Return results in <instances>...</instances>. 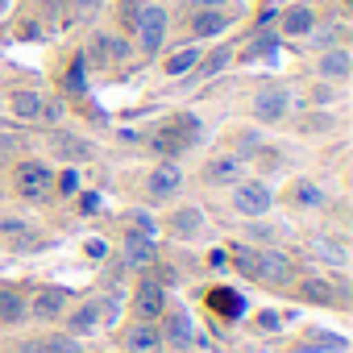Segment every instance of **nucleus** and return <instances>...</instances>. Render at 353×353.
<instances>
[{
    "instance_id": "obj_1",
    "label": "nucleus",
    "mask_w": 353,
    "mask_h": 353,
    "mask_svg": "<svg viewBox=\"0 0 353 353\" xmlns=\"http://www.w3.org/2000/svg\"><path fill=\"white\" fill-rule=\"evenodd\" d=\"M13 188L21 200H46L54 192V170L38 158H26L17 170H13Z\"/></svg>"
},
{
    "instance_id": "obj_2",
    "label": "nucleus",
    "mask_w": 353,
    "mask_h": 353,
    "mask_svg": "<svg viewBox=\"0 0 353 353\" xmlns=\"http://www.w3.org/2000/svg\"><path fill=\"white\" fill-rule=\"evenodd\" d=\"M196 137H200V121H196V117H174L170 125H162V129L150 137V145H154L158 154H179V150H188Z\"/></svg>"
},
{
    "instance_id": "obj_3",
    "label": "nucleus",
    "mask_w": 353,
    "mask_h": 353,
    "mask_svg": "<svg viewBox=\"0 0 353 353\" xmlns=\"http://www.w3.org/2000/svg\"><path fill=\"white\" fill-rule=\"evenodd\" d=\"M133 30H137V46H141L145 54H158L162 42H166V9H162V5H141Z\"/></svg>"
},
{
    "instance_id": "obj_4",
    "label": "nucleus",
    "mask_w": 353,
    "mask_h": 353,
    "mask_svg": "<svg viewBox=\"0 0 353 353\" xmlns=\"http://www.w3.org/2000/svg\"><path fill=\"white\" fill-rule=\"evenodd\" d=\"M158 332H162V345H166V349H179V353H188V349L196 345V324H192V316H188L183 307H174Z\"/></svg>"
},
{
    "instance_id": "obj_5",
    "label": "nucleus",
    "mask_w": 353,
    "mask_h": 353,
    "mask_svg": "<svg viewBox=\"0 0 353 353\" xmlns=\"http://www.w3.org/2000/svg\"><path fill=\"white\" fill-rule=\"evenodd\" d=\"M254 279H262V283H270V287H287V283L295 279V266H291V258L279 254V250H258V270H254Z\"/></svg>"
},
{
    "instance_id": "obj_6",
    "label": "nucleus",
    "mask_w": 353,
    "mask_h": 353,
    "mask_svg": "<svg viewBox=\"0 0 353 353\" xmlns=\"http://www.w3.org/2000/svg\"><path fill=\"white\" fill-rule=\"evenodd\" d=\"M270 204H274V196L266 183H237V192H233V208L241 216H266Z\"/></svg>"
},
{
    "instance_id": "obj_7",
    "label": "nucleus",
    "mask_w": 353,
    "mask_h": 353,
    "mask_svg": "<svg viewBox=\"0 0 353 353\" xmlns=\"http://www.w3.org/2000/svg\"><path fill=\"white\" fill-rule=\"evenodd\" d=\"M133 312H137V320H158V316L166 312V291H162V283L141 279L137 291H133Z\"/></svg>"
},
{
    "instance_id": "obj_8",
    "label": "nucleus",
    "mask_w": 353,
    "mask_h": 353,
    "mask_svg": "<svg viewBox=\"0 0 353 353\" xmlns=\"http://www.w3.org/2000/svg\"><path fill=\"white\" fill-rule=\"evenodd\" d=\"M67 303H71V291H67V287H42V291L30 299V316H38V320H59V316L67 312Z\"/></svg>"
},
{
    "instance_id": "obj_9",
    "label": "nucleus",
    "mask_w": 353,
    "mask_h": 353,
    "mask_svg": "<svg viewBox=\"0 0 353 353\" xmlns=\"http://www.w3.org/2000/svg\"><path fill=\"white\" fill-rule=\"evenodd\" d=\"M125 349H129V353H162L166 345H162V332H158L154 320H137V324L125 332Z\"/></svg>"
},
{
    "instance_id": "obj_10",
    "label": "nucleus",
    "mask_w": 353,
    "mask_h": 353,
    "mask_svg": "<svg viewBox=\"0 0 353 353\" xmlns=\"http://www.w3.org/2000/svg\"><path fill=\"white\" fill-rule=\"evenodd\" d=\"M287 108H291L287 88H266V92L254 96V117H258V121H283Z\"/></svg>"
},
{
    "instance_id": "obj_11",
    "label": "nucleus",
    "mask_w": 353,
    "mask_h": 353,
    "mask_svg": "<svg viewBox=\"0 0 353 353\" xmlns=\"http://www.w3.org/2000/svg\"><path fill=\"white\" fill-rule=\"evenodd\" d=\"M154 258H158V241L154 237L125 233V258H121V266H154Z\"/></svg>"
},
{
    "instance_id": "obj_12",
    "label": "nucleus",
    "mask_w": 353,
    "mask_h": 353,
    "mask_svg": "<svg viewBox=\"0 0 353 353\" xmlns=\"http://www.w3.org/2000/svg\"><path fill=\"white\" fill-rule=\"evenodd\" d=\"M179 183H183V170L174 166V162H162V166H154V174H150V196H154V200H166V196L179 192Z\"/></svg>"
},
{
    "instance_id": "obj_13",
    "label": "nucleus",
    "mask_w": 353,
    "mask_h": 353,
    "mask_svg": "<svg viewBox=\"0 0 353 353\" xmlns=\"http://www.w3.org/2000/svg\"><path fill=\"white\" fill-rule=\"evenodd\" d=\"M30 316V299L17 291V287H0V324H21Z\"/></svg>"
},
{
    "instance_id": "obj_14",
    "label": "nucleus",
    "mask_w": 353,
    "mask_h": 353,
    "mask_svg": "<svg viewBox=\"0 0 353 353\" xmlns=\"http://www.w3.org/2000/svg\"><path fill=\"white\" fill-rule=\"evenodd\" d=\"M229 30V17L221 13V9H196L192 13V34L196 38H216V34H225Z\"/></svg>"
},
{
    "instance_id": "obj_15",
    "label": "nucleus",
    "mask_w": 353,
    "mask_h": 353,
    "mask_svg": "<svg viewBox=\"0 0 353 353\" xmlns=\"http://www.w3.org/2000/svg\"><path fill=\"white\" fill-rule=\"evenodd\" d=\"M50 150L59 154V158H67V162H83V158H92V145L83 141V137H75V133H54L50 137Z\"/></svg>"
},
{
    "instance_id": "obj_16",
    "label": "nucleus",
    "mask_w": 353,
    "mask_h": 353,
    "mask_svg": "<svg viewBox=\"0 0 353 353\" xmlns=\"http://www.w3.org/2000/svg\"><path fill=\"white\" fill-rule=\"evenodd\" d=\"M299 295H303L307 303H320V307H328V303L336 299L332 283H328V279H320V274H307V279L299 283Z\"/></svg>"
},
{
    "instance_id": "obj_17",
    "label": "nucleus",
    "mask_w": 353,
    "mask_h": 353,
    "mask_svg": "<svg viewBox=\"0 0 353 353\" xmlns=\"http://www.w3.org/2000/svg\"><path fill=\"white\" fill-rule=\"evenodd\" d=\"M312 26H316V13H312L307 5H295V9H287V13H283V34H291V38L312 34Z\"/></svg>"
},
{
    "instance_id": "obj_18",
    "label": "nucleus",
    "mask_w": 353,
    "mask_h": 353,
    "mask_svg": "<svg viewBox=\"0 0 353 353\" xmlns=\"http://www.w3.org/2000/svg\"><path fill=\"white\" fill-rule=\"evenodd\" d=\"M237 174H241L237 158H212V162L204 166V179H208V183H237Z\"/></svg>"
},
{
    "instance_id": "obj_19",
    "label": "nucleus",
    "mask_w": 353,
    "mask_h": 353,
    "mask_svg": "<svg viewBox=\"0 0 353 353\" xmlns=\"http://www.w3.org/2000/svg\"><path fill=\"white\" fill-rule=\"evenodd\" d=\"M67 328H71V336H83V332H92V328H100V307H96V299H92V303H83L79 312H71V320H67Z\"/></svg>"
},
{
    "instance_id": "obj_20",
    "label": "nucleus",
    "mask_w": 353,
    "mask_h": 353,
    "mask_svg": "<svg viewBox=\"0 0 353 353\" xmlns=\"http://www.w3.org/2000/svg\"><path fill=\"white\" fill-rule=\"evenodd\" d=\"M349 71H353V59H349L345 50H328V54L320 59V75H324V79H345Z\"/></svg>"
},
{
    "instance_id": "obj_21",
    "label": "nucleus",
    "mask_w": 353,
    "mask_h": 353,
    "mask_svg": "<svg viewBox=\"0 0 353 353\" xmlns=\"http://www.w3.org/2000/svg\"><path fill=\"white\" fill-rule=\"evenodd\" d=\"M208 299H212L216 316H225V320H237V316H241V307H245V299H241L237 291H212Z\"/></svg>"
},
{
    "instance_id": "obj_22",
    "label": "nucleus",
    "mask_w": 353,
    "mask_h": 353,
    "mask_svg": "<svg viewBox=\"0 0 353 353\" xmlns=\"http://www.w3.org/2000/svg\"><path fill=\"white\" fill-rule=\"evenodd\" d=\"M38 112H42V96L38 92H17L13 96V117L17 121H38Z\"/></svg>"
},
{
    "instance_id": "obj_23",
    "label": "nucleus",
    "mask_w": 353,
    "mask_h": 353,
    "mask_svg": "<svg viewBox=\"0 0 353 353\" xmlns=\"http://www.w3.org/2000/svg\"><path fill=\"white\" fill-rule=\"evenodd\" d=\"M196 67H200V50H196V46H183L179 54L166 59V75H188V71H196Z\"/></svg>"
},
{
    "instance_id": "obj_24",
    "label": "nucleus",
    "mask_w": 353,
    "mask_h": 353,
    "mask_svg": "<svg viewBox=\"0 0 353 353\" xmlns=\"http://www.w3.org/2000/svg\"><path fill=\"white\" fill-rule=\"evenodd\" d=\"M200 225H204V212H200V208H179V212L170 216V229L179 233V237H192Z\"/></svg>"
},
{
    "instance_id": "obj_25",
    "label": "nucleus",
    "mask_w": 353,
    "mask_h": 353,
    "mask_svg": "<svg viewBox=\"0 0 353 353\" xmlns=\"http://www.w3.org/2000/svg\"><path fill=\"white\" fill-rule=\"evenodd\" d=\"M291 200H295L299 208H324V192H320L316 183H307V179L291 188Z\"/></svg>"
},
{
    "instance_id": "obj_26",
    "label": "nucleus",
    "mask_w": 353,
    "mask_h": 353,
    "mask_svg": "<svg viewBox=\"0 0 353 353\" xmlns=\"http://www.w3.org/2000/svg\"><path fill=\"white\" fill-rule=\"evenodd\" d=\"M96 307H100V324H117L121 320V291H104L100 299H96Z\"/></svg>"
},
{
    "instance_id": "obj_27",
    "label": "nucleus",
    "mask_w": 353,
    "mask_h": 353,
    "mask_svg": "<svg viewBox=\"0 0 353 353\" xmlns=\"http://www.w3.org/2000/svg\"><path fill=\"white\" fill-rule=\"evenodd\" d=\"M125 229L129 233H141V237H158V221L150 212H129L125 216Z\"/></svg>"
},
{
    "instance_id": "obj_28",
    "label": "nucleus",
    "mask_w": 353,
    "mask_h": 353,
    "mask_svg": "<svg viewBox=\"0 0 353 353\" xmlns=\"http://www.w3.org/2000/svg\"><path fill=\"white\" fill-rule=\"evenodd\" d=\"M233 266H237L241 274H250V279H254V270H258V250L237 245V250H233Z\"/></svg>"
},
{
    "instance_id": "obj_29",
    "label": "nucleus",
    "mask_w": 353,
    "mask_h": 353,
    "mask_svg": "<svg viewBox=\"0 0 353 353\" xmlns=\"http://www.w3.org/2000/svg\"><path fill=\"white\" fill-rule=\"evenodd\" d=\"M42 353H83V349L71 336H42Z\"/></svg>"
},
{
    "instance_id": "obj_30",
    "label": "nucleus",
    "mask_w": 353,
    "mask_h": 353,
    "mask_svg": "<svg viewBox=\"0 0 353 353\" xmlns=\"http://www.w3.org/2000/svg\"><path fill=\"white\" fill-rule=\"evenodd\" d=\"M0 233H5L9 241H17V245H21V241L30 237V225H26V221H17V216H5V221H0Z\"/></svg>"
},
{
    "instance_id": "obj_31",
    "label": "nucleus",
    "mask_w": 353,
    "mask_h": 353,
    "mask_svg": "<svg viewBox=\"0 0 353 353\" xmlns=\"http://www.w3.org/2000/svg\"><path fill=\"white\" fill-rule=\"evenodd\" d=\"M137 13H141V0H121V5H117V21H121L125 30L137 26Z\"/></svg>"
},
{
    "instance_id": "obj_32",
    "label": "nucleus",
    "mask_w": 353,
    "mask_h": 353,
    "mask_svg": "<svg viewBox=\"0 0 353 353\" xmlns=\"http://www.w3.org/2000/svg\"><path fill=\"white\" fill-rule=\"evenodd\" d=\"M104 59L108 63H125L129 59V42L125 38H104Z\"/></svg>"
},
{
    "instance_id": "obj_33",
    "label": "nucleus",
    "mask_w": 353,
    "mask_h": 353,
    "mask_svg": "<svg viewBox=\"0 0 353 353\" xmlns=\"http://www.w3.org/2000/svg\"><path fill=\"white\" fill-rule=\"evenodd\" d=\"M229 59H233V50H216V54L200 59V71H204V75H216V71H225V67H229Z\"/></svg>"
},
{
    "instance_id": "obj_34",
    "label": "nucleus",
    "mask_w": 353,
    "mask_h": 353,
    "mask_svg": "<svg viewBox=\"0 0 353 353\" xmlns=\"http://www.w3.org/2000/svg\"><path fill=\"white\" fill-rule=\"evenodd\" d=\"M274 34H258L254 42H250V50H245V59H254V54H274Z\"/></svg>"
},
{
    "instance_id": "obj_35",
    "label": "nucleus",
    "mask_w": 353,
    "mask_h": 353,
    "mask_svg": "<svg viewBox=\"0 0 353 353\" xmlns=\"http://www.w3.org/2000/svg\"><path fill=\"white\" fill-rule=\"evenodd\" d=\"M83 67H88V59L79 54V59L71 63V75H67V88H71V92H83Z\"/></svg>"
},
{
    "instance_id": "obj_36",
    "label": "nucleus",
    "mask_w": 353,
    "mask_h": 353,
    "mask_svg": "<svg viewBox=\"0 0 353 353\" xmlns=\"http://www.w3.org/2000/svg\"><path fill=\"white\" fill-rule=\"evenodd\" d=\"M38 117H42V121H50V125H54V121H63V100H42V112H38Z\"/></svg>"
},
{
    "instance_id": "obj_37",
    "label": "nucleus",
    "mask_w": 353,
    "mask_h": 353,
    "mask_svg": "<svg viewBox=\"0 0 353 353\" xmlns=\"http://www.w3.org/2000/svg\"><path fill=\"white\" fill-rule=\"evenodd\" d=\"M312 250H316L320 258H328V262H345V250H341V245H328V241H316Z\"/></svg>"
},
{
    "instance_id": "obj_38",
    "label": "nucleus",
    "mask_w": 353,
    "mask_h": 353,
    "mask_svg": "<svg viewBox=\"0 0 353 353\" xmlns=\"http://www.w3.org/2000/svg\"><path fill=\"white\" fill-rule=\"evenodd\" d=\"M59 192H63V196L79 192V174H75V170H63V179H59Z\"/></svg>"
},
{
    "instance_id": "obj_39",
    "label": "nucleus",
    "mask_w": 353,
    "mask_h": 353,
    "mask_svg": "<svg viewBox=\"0 0 353 353\" xmlns=\"http://www.w3.org/2000/svg\"><path fill=\"white\" fill-rule=\"evenodd\" d=\"M17 145H21L17 137H9V133H0V162H5L9 154H17Z\"/></svg>"
},
{
    "instance_id": "obj_40",
    "label": "nucleus",
    "mask_w": 353,
    "mask_h": 353,
    "mask_svg": "<svg viewBox=\"0 0 353 353\" xmlns=\"http://www.w3.org/2000/svg\"><path fill=\"white\" fill-rule=\"evenodd\" d=\"M229 0H192V9H225Z\"/></svg>"
},
{
    "instance_id": "obj_41",
    "label": "nucleus",
    "mask_w": 353,
    "mask_h": 353,
    "mask_svg": "<svg viewBox=\"0 0 353 353\" xmlns=\"http://www.w3.org/2000/svg\"><path fill=\"white\" fill-rule=\"evenodd\" d=\"M17 353H42V336H34V341H21V349Z\"/></svg>"
},
{
    "instance_id": "obj_42",
    "label": "nucleus",
    "mask_w": 353,
    "mask_h": 353,
    "mask_svg": "<svg viewBox=\"0 0 353 353\" xmlns=\"http://www.w3.org/2000/svg\"><path fill=\"white\" fill-rule=\"evenodd\" d=\"M67 5H71L75 13H88V9H96V0H67Z\"/></svg>"
},
{
    "instance_id": "obj_43",
    "label": "nucleus",
    "mask_w": 353,
    "mask_h": 353,
    "mask_svg": "<svg viewBox=\"0 0 353 353\" xmlns=\"http://www.w3.org/2000/svg\"><path fill=\"white\" fill-rule=\"evenodd\" d=\"M250 150H258V137H254V133L241 137V154H250Z\"/></svg>"
},
{
    "instance_id": "obj_44",
    "label": "nucleus",
    "mask_w": 353,
    "mask_h": 353,
    "mask_svg": "<svg viewBox=\"0 0 353 353\" xmlns=\"http://www.w3.org/2000/svg\"><path fill=\"white\" fill-rule=\"evenodd\" d=\"M83 212H100V196H83Z\"/></svg>"
},
{
    "instance_id": "obj_45",
    "label": "nucleus",
    "mask_w": 353,
    "mask_h": 353,
    "mask_svg": "<svg viewBox=\"0 0 353 353\" xmlns=\"http://www.w3.org/2000/svg\"><path fill=\"white\" fill-rule=\"evenodd\" d=\"M0 5H5V0H0Z\"/></svg>"
}]
</instances>
